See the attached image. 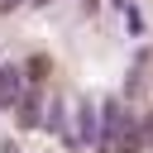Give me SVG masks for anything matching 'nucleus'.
Listing matches in <instances>:
<instances>
[{
    "instance_id": "1",
    "label": "nucleus",
    "mask_w": 153,
    "mask_h": 153,
    "mask_svg": "<svg viewBox=\"0 0 153 153\" xmlns=\"http://www.w3.org/2000/svg\"><path fill=\"white\" fill-rule=\"evenodd\" d=\"M5 81H0V100H14V91H19V72L10 67V72H0Z\"/></svg>"
}]
</instances>
